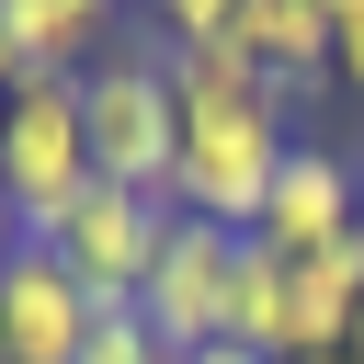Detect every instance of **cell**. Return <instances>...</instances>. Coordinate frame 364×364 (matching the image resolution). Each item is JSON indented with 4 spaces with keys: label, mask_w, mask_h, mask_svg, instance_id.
I'll list each match as a JSON object with an SVG mask.
<instances>
[{
    "label": "cell",
    "mask_w": 364,
    "mask_h": 364,
    "mask_svg": "<svg viewBox=\"0 0 364 364\" xmlns=\"http://www.w3.org/2000/svg\"><path fill=\"white\" fill-rule=\"evenodd\" d=\"M341 353H353V364H364V318H353V341H341Z\"/></svg>",
    "instance_id": "cell-16"
},
{
    "label": "cell",
    "mask_w": 364,
    "mask_h": 364,
    "mask_svg": "<svg viewBox=\"0 0 364 364\" xmlns=\"http://www.w3.org/2000/svg\"><path fill=\"white\" fill-rule=\"evenodd\" d=\"M228 46L273 80V102H307V91L330 80V11H318V0H239Z\"/></svg>",
    "instance_id": "cell-7"
},
{
    "label": "cell",
    "mask_w": 364,
    "mask_h": 364,
    "mask_svg": "<svg viewBox=\"0 0 364 364\" xmlns=\"http://www.w3.org/2000/svg\"><path fill=\"white\" fill-rule=\"evenodd\" d=\"M23 80H34V57H23V46H11V23H0V91H23Z\"/></svg>",
    "instance_id": "cell-13"
},
{
    "label": "cell",
    "mask_w": 364,
    "mask_h": 364,
    "mask_svg": "<svg viewBox=\"0 0 364 364\" xmlns=\"http://www.w3.org/2000/svg\"><path fill=\"white\" fill-rule=\"evenodd\" d=\"M228 273H239V239L205 228V216H171L148 284H136V318L159 330V353H205L228 341Z\"/></svg>",
    "instance_id": "cell-4"
},
{
    "label": "cell",
    "mask_w": 364,
    "mask_h": 364,
    "mask_svg": "<svg viewBox=\"0 0 364 364\" xmlns=\"http://www.w3.org/2000/svg\"><path fill=\"white\" fill-rule=\"evenodd\" d=\"M330 80H341V91H353V102H364V11H353V23H341V34H330Z\"/></svg>",
    "instance_id": "cell-12"
},
{
    "label": "cell",
    "mask_w": 364,
    "mask_h": 364,
    "mask_svg": "<svg viewBox=\"0 0 364 364\" xmlns=\"http://www.w3.org/2000/svg\"><path fill=\"white\" fill-rule=\"evenodd\" d=\"M228 341H250L262 364H284V250L239 239V273H228Z\"/></svg>",
    "instance_id": "cell-9"
},
{
    "label": "cell",
    "mask_w": 364,
    "mask_h": 364,
    "mask_svg": "<svg viewBox=\"0 0 364 364\" xmlns=\"http://www.w3.org/2000/svg\"><path fill=\"white\" fill-rule=\"evenodd\" d=\"M0 114H11V91H0Z\"/></svg>",
    "instance_id": "cell-18"
},
{
    "label": "cell",
    "mask_w": 364,
    "mask_h": 364,
    "mask_svg": "<svg viewBox=\"0 0 364 364\" xmlns=\"http://www.w3.org/2000/svg\"><path fill=\"white\" fill-rule=\"evenodd\" d=\"M80 125H91V171H102V182L171 193L182 91H171V57H159V46H102V57L80 68Z\"/></svg>",
    "instance_id": "cell-1"
},
{
    "label": "cell",
    "mask_w": 364,
    "mask_h": 364,
    "mask_svg": "<svg viewBox=\"0 0 364 364\" xmlns=\"http://www.w3.org/2000/svg\"><path fill=\"white\" fill-rule=\"evenodd\" d=\"M91 182H102V171H91L80 80H68V68H34V80L11 91V114H0V193L23 205L34 239H57V216H68Z\"/></svg>",
    "instance_id": "cell-2"
},
{
    "label": "cell",
    "mask_w": 364,
    "mask_h": 364,
    "mask_svg": "<svg viewBox=\"0 0 364 364\" xmlns=\"http://www.w3.org/2000/svg\"><path fill=\"white\" fill-rule=\"evenodd\" d=\"M193 364H262V353H250V341H205Z\"/></svg>",
    "instance_id": "cell-15"
},
{
    "label": "cell",
    "mask_w": 364,
    "mask_h": 364,
    "mask_svg": "<svg viewBox=\"0 0 364 364\" xmlns=\"http://www.w3.org/2000/svg\"><path fill=\"white\" fill-rule=\"evenodd\" d=\"M80 364H171V353H159V330H148L136 307H102L91 341H80Z\"/></svg>",
    "instance_id": "cell-10"
},
{
    "label": "cell",
    "mask_w": 364,
    "mask_h": 364,
    "mask_svg": "<svg viewBox=\"0 0 364 364\" xmlns=\"http://www.w3.org/2000/svg\"><path fill=\"white\" fill-rule=\"evenodd\" d=\"M364 228V171L341 159V148H284V171H273V193H262V250H284V262H307V250H330V239H353Z\"/></svg>",
    "instance_id": "cell-5"
},
{
    "label": "cell",
    "mask_w": 364,
    "mask_h": 364,
    "mask_svg": "<svg viewBox=\"0 0 364 364\" xmlns=\"http://www.w3.org/2000/svg\"><path fill=\"white\" fill-rule=\"evenodd\" d=\"M91 318H102V307L80 296V273H68L46 239H23L11 273H0V364H80Z\"/></svg>",
    "instance_id": "cell-6"
},
{
    "label": "cell",
    "mask_w": 364,
    "mask_h": 364,
    "mask_svg": "<svg viewBox=\"0 0 364 364\" xmlns=\"http://www.w3.org/2000/svg\"><path fill=\"white\" fill-rule=\"evenodd\" d=\"M114 11L125 0H0V23H11V46L34 57V68H91L102 57V34H114Z\"/></svg>",
    "instance_id": "cell-8"
},
{
    "label": "cell",
    "mask_w": 364,
    "mask_h": 364,
    "mask_svg": "<svg viewBox=\"0 0 364 364\" xmlns=\"http://www.w3.org/2000/svg\"><path fill=\"white\" fill-rule=\"evenodd\" d=\"M171 193H125V182H91L68 216H57V262L80 273V296L91 307H136V284H148V262H159V239H171Z\"/></svg>",
    "instance_id": "cell-3"
},
{
    "label": "cell",
    "mask_w": 364,
    "mask_h": 364,
    "mask_svg": "<svg viewBox=\"0 0 364 364\" xmlns=\"http://www.w3.org/2000/svg\"><path fill=\"white\" fill-rule=\"evenodd\" d=\"M171 364H193V353H171Z\"/></svg>",
    "instance_id": "cell-17"
},
{
    "label": "cell",
    "mask_w": 364,
    "mask_h": 364,
    "mask_svg": "<svg viewBox=\"0 0 364 364\" xmlns=\"http://www.w3.org/2000/svg\"><path fill=\"white\" fill-rule=\"evenodd\" d=\"M136 11L159 23V46H216L239 23V0H136Z\"/></svg>",
    "instance_id": "cell-11"
},
{
    "label": "cell",
    "mask_w": 364,
    "mask_h": 364,
    "mask_svg": "<svg viewBox=\"0 0 364 364\" xmlns=\"http://www.w3.org/2000/svg\"><path fill=\"white\" fill-rule=\"evenodd\" d=\"M23 239H34V228H23V205L0 193V273H11V250H23Z\"/></svg>",
    "instance_id": "cell-14"
}]
</instances>
